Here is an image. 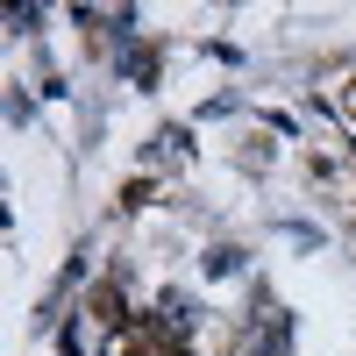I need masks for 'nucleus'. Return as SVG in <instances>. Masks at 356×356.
<instances>
[{
    "label": "nucleus",
    "mask_w": 356,
    "mask_h": 356,
    "mask_svg": "<svg viewBox=\"0 0 356 356\" xmlns=\"http://www.w3.org/2000/svg\"><path fill=\"white\" fill-rule=\"evenodd\" d=\"M157 328H164V335H186V328H193V300L164 292V300H157Z\"/></svg>",
    "instance_id": "nucleus-1"
},
{
    "label": "nucleus",
    "mask_w": 356,
    "mask_h": 356,
    "mask_svg": "<svg viewBox=\"0 0 356 356\" xmlns=\"http://www.w3.org/2000/svg\"><path fill=\"white\" fill-rule=\"evenodd\" d=\"M186 157H193V143L178 136V129H164V136L150 143V164H186Z\"/></svg>",
    "instance_id": "nucleus-2"
},
{
    "label": "nucleus",
    "mask_w": 356,
    "mask_h": 356,
    "mask_svg": "<svg viewBox=\"0 0 356 356\" xmlns=\"http://www.w3.org/2000/svg\"><path fill=\"white\" fill-rule=\"evenodd\" d=\"M285 342H292V328H285V321L271 314V321H264V335H257V349H250V356H285Z\"/></svg>",
    "instance_id": "nucleus-3"
}]
</instances>
